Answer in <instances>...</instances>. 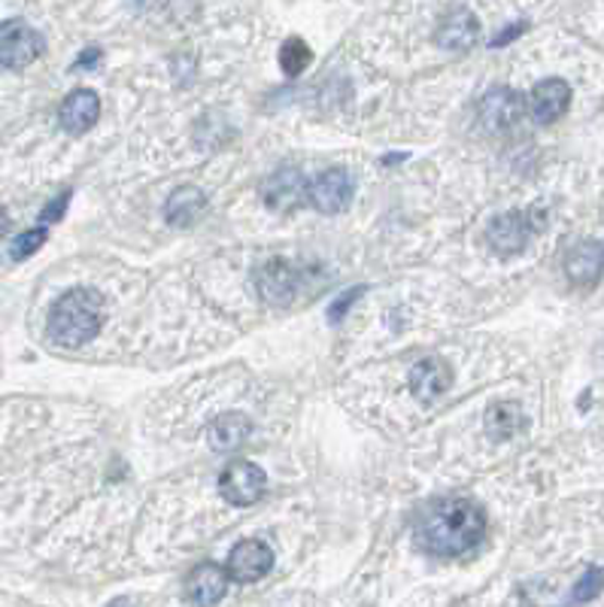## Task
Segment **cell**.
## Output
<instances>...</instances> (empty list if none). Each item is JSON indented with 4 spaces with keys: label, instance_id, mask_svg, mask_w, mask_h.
<instances>
[{
    "label": "cell",
    "instance_id": "obj_25",
    "mask_svg": "<svg viewBox=\"0 0 604 607\" xmlns=\"http://www.w3.org/2000/svg\"><path fill=\"white\" fill-rule=\"evenodd\" d=\"M98 58H100L98 49H85L83 56H80V61H76V68H80V71H85L88 64H98Z\"/></svg>",
    "mask_w": 604,
    "mask_h": 607
},
{
    "label": "cell",
    "instance_id": "obj_5",
    "mask_svg": "<svg viewBox=\"0 0 604 607\" xmlns=\"http://www.w3.org/2000/svg\"><path fill=\"white\" fill-rule=\"evenodd\" d=\"M46 43L37 31L25 25L22 19H7L0 25V61L7 71H22L31 61H37Z\"/></svg>",
    "mask_w": 604,
    "mask_h": 607
},
{
    "label": "cell",
    "instance_id": "obj_3",
    "mask_svg": "<svg viewBox=\"0 0 604 607\" xmlns=\"http://www.w3.org/2000/svg\"><path fill=\"white\" fill-rule=\"evenodd\" d=\"M544 228V213L537 210H510L498 213L486 226V243L492 246V253L502 255H520L534 234Z\"/></svg>",
    "mask_w": 604,
    "mask_h": 607
},
{
    "label": "cell",
    "instance_id": "obj_27",
    "mask_svg": "<svg viewBox=\"0 0 604 607\" xmlns=\"http://www.w3.org/2000/svg\"><path fill=\"white\" fill-rule=\"evenodd\" d=\"M107 607H134V605H131V598H116V602H110Z\"/></svg>",
    "mask_w": 604,
    "mask_h": 607
},
{
    "label": "cell",
    "instance_id": "obj_10",
    "mask_svg": "<svg viewBox=\"0 0 604 607\" xmlns=\"http://www.w3.org/2000/svg\"><path fill=\"white\" fill-rule=\"evenodd\" d=\"M568 107H571V85L565 83V80H541V83L534 85L532 95L526 100V110L532 116L537 125H553V122H559L565 113H568Z\"/></svg>",
    "mask_w": 604,
    "mask_h": 607
},
{
    "label": "cell",
    "instance_id": "obj_4",
    "mask_svg": "<svg viewBox=\"0 0 604 607\" xmlns=\"http://www.w3.org/2000/svg\"><path fill=\"white\" fill-rule=\"evenodd\" d=\"M253 283L258 298L270 307H289L301 289V270L289 258H270L262 268H255Z\"/></svg>",
    "mask_w": 604,
    "mask_h": 607
},
{
    "label": "cell",
    "instance_id": "obj_19",
    "mask_svg": "<svg viewBox=\"0 0 604 607\" xmlns=\"http://www.w3.org/2000/svg\"><path fill=\"white\" fill-rule=\"evenodd\" d=\"M483 425H486L490 438L507 440L514 438V435H520L522 428H526V413H522V408L517 401H498V404H492V408L486 410Z\"/></svg>",
    "mask_w": 604,
    "mask_h": 607
},
{
    "label": "cell",
    "instance_id": "obj_6",
    "mask_svg": "<svg viewBox=\"0 0 604 607\" xmlns=\"http://www.w3.org/2000/svg\"><path fill=\"white\" fill-rule=\"evenodd\" d=\"M265 486V471L255 465V462H246V459L231 462V465L219 474V493H222V498H226L228 505H234V508H253L255 501H262Z\"/></svg>",
    "mask_w": 604,
    "mask_h": 607
},
{
    "label": "cell",
    "instance_id": "obj_12",
    "mask_svg": "<svg viewBox=\"0 0 604 607\" xmlns=\"http://www.w3.org/2000/svg\"><path fill=\"white\" fill-rule=\"evenodd\" d=\"M452 386V367L444 359H420L410 367V392L422 404H432Z\"/></svg>",
    "mask_w": 604,
    "mask_h": 607
},
{
    "label": "cell",
    "instance_id": "obj_23",
    "mask_svg": "<svg viewBox=\"0 0 604 607\" xmlns=\"http://www.w3.org/2000/svg\"><path fill=\"white\" fill-rule=\"evenodd\" d=\"M362 292H365V286H355V289H350V292H343V295H340L338 301L331 304V313H328V319H331V323H340V319L347 316V311H350L352 301L362 295Z\"/></svg>",
    "mask_w": 604,
    "mask_h": 607
},
{
    "label": "cell",
    "instance_id": "obj_7",
    "mask_svg": "<svg viewBox=\"0 0 604 607\" xmlns=\"http://www.w3.org/2000/svg\"><path fill=\"white\" fill-rule=\"evenodd\" d=\"M352 177L347 168H328L323 170L313 183H310L307 192V204L316 213H325V216H338L352 204Z\"/></svg>",
    "mask_w": 604,
    "mask_h": 607
},
{
    "label": "cell",
    "instance_id": "obj_22",
    "mask_svg": "<svg viewBox=\"0 0 604 607\" xmlns=\"http://www.w3.org/2000/svg\"><path fill=\"white\" fill-rule=\"evenodd\" d=\"M43 243H46V228H31V231L15 238L13 246H10V255H13V262H22V258L37 253Z\"/></svg>",
    "mask_w": 604,
    "mask_h": 607
},
{
    "label": "cell",
    "instance_id": "obj_13",
    "mask_svg": "<svg viewBox=\"0 0 604 607\" xmlns=\"http://www.w3.org/2000/svg\"><path fill=\"white\" fill-rule=\"evenodd\" d=\"M480 40V22L471 10H450L437 22L435 43L447 52H468Z\"/></svg>",
    "mask_w": 604,
    "mask_h": 607
},
{
    "label": "cell",
    "instance_id": "obj_8",
    "mask_svg": "<svg viewBox=\"0 0 604 607\" xmlns=\"http://www.w3.org/2000/svg\"><path fill=\"white\" fill-rule=\"evenodd\" d=\"M310 183L304 180V173L298 168H280L274 170L262 185V201H265L270 210L289 213L298 210L304 201H307Z\"/></svg>",
    "mask_w": 604,
    "mask_h": 607
},
{
    "label": "cell",
    "instance_id": "obj_11",
    "mask_svg": "<svg viewBox=\"0 0 604 607\" xmlns=\"http://www.w3.org/2000/svg\"><path fill=\"white\" fill-rule=\"evenodd\" d=\"M228 568L216 562H201L192 568L185 580V602L192 607H213L219 605L228 593Z\"/></svg>",
    "mask_w": 604,
    "mask_h": 607
},
{
    "label": "cell",
    "instance_id": "obj_17",
    "mask_svg": "<svg viewBox=\"0 0 604 607\" xmlns=\"http://www.w3.org/2000/svg\"><path fill=\"white\" fill-rule=\"evenodd\" d=\"M250 435H253V423L243 413H222L207 428V440L219 452H234L250 440Z\"/></svg>",
    "mask_w": 604,
    "mask_h": 607
},
{
    "label": "cell",
    "instance_id": "obj_14",
    "mask_svg": "<svg viewBox=\"0 0 604 607\" xmlns=\"http://www.w3.org/2000/svg\"><path fill=\"white\" fill-rule=\"evenodd\" d=\"M100 116V98L92 92V88H76L71 92L68 98L61 100V110H58V122L61 128L73 134V137H80L85 134L88 128L98 122Z\"/></svg>",
    "mask_w": 604,
    "mask_h": 607
},
{
    "label": "cell",
    "instance_id": "obj_26",
    "mask_svg": "<svg viewBox=\"0 0 604 607\" xmlns=\"http://www.w3.org/2000/svg\"><path fill=\"white\" fill-rule=\"evenodd\" d=\"M526 28V25H517V28H510V31H502V34H498V37H495V43H492V46H505L507 40H514V37H517V34H520V31Z\"/></svg>",
    "mask_w": 604,
    "mask_h": 607
},
{
    "label": "cell",
    "instance_id": "obj_9",
    "mask_svg": "<svg viewBox=\"0 0 604 607\" xmlns=\"http://www.w3.org/2000/svg\"><path fill=\"white\" fill-rule=\"evenodd\" d=\"M226 568L228 578L234 583H255V580H262L274 568V550L258 537H246L231 550Z\"/></svg>",
    "mask_w": 604,
    "mask_h": 607
},
{
    "label": "cell",
    "instance_id": "obj_1",
    "mask_svg": "<svg viewBox=\"0 0 604 607\" xmlns=\"http://www.w3.org/2000/svg\"><path fill=\"white\" fill-rule=\"evenodd\" d=\"M413 535L425 553L440 559H459L480 547L486 535V513L468 498H440L420 510Z\"/></svg>",
    "mask_w": 604,
    "mask_h": 607
},
{
    "label": "cell",
    "instance_id": "obj_24",
    "mask_svg": "<svg viewBox=\"0 0 604 607\" xmlns=\"http://www.w3.org/2000/svg\"><path fill=\"white\" fill-rule=\"evenodd\" d=\"M68 204H71V192H61L52 204H46V207H43V222H58Z\"/></svg>",
    "mask_w": 604,
    "mask_h": 607
},
{
    "label": "cell",
    "instance_id": "obj_21",
    "mask_svg": "<svg viewBox=\"0 0 604 607\" xmlns=\"http://www.w3.org/2000/svg\"><path fill=\"white\" fill-rule=\"evenodd\" d=\"M604 590V571L599 566L587 568V574L577 580L575 593H571V607L587 605L592 598H599V593Z\"/></svg>",
    "mask_w": 604,
    "mask_h": 607
},
{
    "label": "cell",
    "instance_id": "obj_20",
    "mask_svg": "<svg viewBox=\"0 0 604 607\" xmlns=\"http://www.w3.org/2000/svg\"><path fill=\"white\" fill-rule=\"evenodd\" d=\"M310 61H313V52H310V46L301 37H289V40L282 43L280 68L289 76H301L310 68Z\"/></svg>",
    "mask_w": 604,
    "mask_h": 607
},
{
    "label": "cell",
    "instance_id": "obj_18",
    "mask_svg": "<svg viewBox=\"0 0 604 607\" xmlns=\"http://www.w3.org/2000/svg\"><path fill=\"white\" fill-rule=\"evenodd\" d=\"M204 210H207L204 192L195 189V185H183V189L170 192L168 204H165V219H168L173 228H189L195 226Z\"/></svg>",
    "mask_w": 604,
    "mask_h": 607
},
{
    "label": "cell",
    "instance_id": "obj_2",
    "mask_svg": "<svg viewBox=\"0 0 604 607\" xmlns=\"http://www.w3.org/2000/svg\"><path fill=\"white\" fill-rule=\"evenodd\" d=\"M104 323V295L98 289H71L58 298L49 311V340L61 350H80L83 343L95 338Z\"/></svg>",
    "mask_w": 604,
    "mask_h": 607
},
{
    "label": "cell",
    "instance_id": "obj_16",
    "mask_svg": "<svg viewBox=\"0 0 604 607\" xmlns=\"http://www.w3.org/2000/svg\"><path fill=\"white\" fill-rule=\"evenodd\" d=\"M604 270V246L595 241L577 243L571 253L565 255V274L575 286H595L602 280Z\"/></svg>",
    "mask_w": 604,
    "mask_h": 607
},
{
    "label": "cell",
    "instance_id": "obj_15",
    "mask_svg": "<svg viewBox=\"0 0 604 607\" xmlns=\"http://www.w3.org/2000/svg\"><path fill=\"white\" fill-rule=\"evenodd\" d=\"M522 116V98L510 88H492L486 98L480 100V119L490 131H510L520 122Z\"/></svg>",
    "mask_w": 604,
    "mask_h": 607
}]
</instances>
